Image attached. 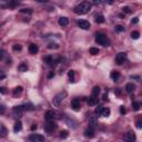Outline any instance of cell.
<instances>
[{
  "label": "cell",
  "instance_id": "1",
  "mask_svg": "<svg viewBox=\"0 0 142 142\" xmlns=\"http://www.w3.org/2000/svg\"><path fill=\"white\" fill-rule=\"evenodd\" d=\"M91 7H92L91 2H89V1H83V2H80L78 6L74 7V12H76L77 15H86L87 12L90 11Z\"/></svg>",
  "mask_w": 142,
  "mask_h": 142
},
{
  "label": "cell",
  "instance_id": "2",
  "mask_svg": "<svg viewBox=\"0 0 142 142\" xmlns=\"http://www.w3.org/2000/svg\"><path fill=\"white\" fill-rule=\"evenodd\" d=\"M95 42L99 44H102L103 47H109L110 46V40L108 37L102 32H98L95 34Z\"/></svg>",
  "mask_w": 142,
  "mask_h": 142
},
{
  "label": "cell",
  "instance_id": "3",
  "mask_svg": "<svg viewBox=\"0 0 142 142\" xmlns=\"http://www.w3.org/2000/svg\"><path fill=\"white\" fill-rule=\"evenodd\" d=\"M66 97H67V92L66 91L59 92L58 95H57L55 98H53V100H52V104H53L55 107H60L62 100L66 98Z\"/></svg>",
  "mask_w": 142,
  "mask_h": 142
},
{
  "label": "cell",
  "instance_id": "4",
  "mask_svg": "<svg viewBox=\"0 0 142 142\" xmlns=\"http://www.w3.org/2000/svg\"><path fill=\"white\" fill-rule=\"evenodd\" d=\"M43 128L48 133H52L57 129V123H56L55 121H48L47 123L43 125Z\"/></svg>",
  "mask_w": 142,
  "mask_h": 142
},
{
  "label": "cell",
  "instance_id": "5",
  "mask_svg": "<svg viewBox=\"0 0 142 142\" xmlns=\"http://www.w3.org/2000/svg\"><path fill=\"white\" fill-rule=\"evenodd\" d=\"M57 118H58V113L53 110H48L47 112L44 113V119L47 121H53Z\"/></svg>",
  "mask_w": 142,
  "mask_h": 142
},
{
  "label": "cell",
  "instance_id": "6",
  "mask_svg": "<svg viewBox=\"0 0 142 142\" xmlns=\"http://www.w3.org/2000/svg\"><path fill=\"white\" fill-rule=\"evenodd\" d=\"M29 140L32 142H44L46 141V139H44L43 135L41 134H36V133H33L29 137Z\"/></svg>",
  "mask_w": 142,
  "mask_h": 142
},
{
  "label": "cell",
  "instance_id": "7",
  "mask_svg": "<svg viewBox=\"0 0 142 142\" xmlns=\"http://www.w3.org/2000/svg\"><path fill=\"white\" fill-rule=\"evenodd\" d=\"M125 59H127V53H124V52H120V53H118L117 57H116V62H117V65H122L124 61H125Z\"/></svg>",
  "mask_w": 142,
  "mask_h": 142
},
{
  "label": "cell",
  "instance_id": "8",
  "mask_svg": "<svg viewBox=\"0 0 142 142\" xmlns=\"http://www.w3.org/2000/svg\"><path fill=\"white\" fill-rule=\"evenodd\" d=\"M22 111H23V107L22 106H16L12 109V113L16 118H20L22 116Z\"/></svg>",
  "mask_w": 142,
  "mask_h": 142
},
{
  "label": "cell",
  "instance_id": "9",
  "mask_svg": "<svg viewBox=\"0 0 142 142\" xmlns=\"http://www.w3.org/2000/svg\"><path fill=\"white\" fill-rule=\"evenodd\" d=\"M123 139H124V141H125V142H134V141H135V134H134V132H132V131L127 132V133L124 134Z\"/></svg>",
  "mask_w": 142,
  "mask_h": 142
},
{
  "label": "cell",
  "instance_id": "10",
  "mask_svg": "<svg viewBox=\"0 0 142 142\" xmlns=\"http://www.w3.org/2000/svg\"><path fill=\"white\" fill-rule=\"evenodd\" d=\"M71 108H72L74 111H79L81 109V103H80V99L74 98L71 101Z\"/></svg>",
  "mask_w": 142,
  "mask_h": 142
},
{
  "label": "cell",
  "instance_id": "11",
  "mask_svg": "<svg viewBox=\"0 0 142 142\" xmlns=\"http://www.w3.org/2000/svg\"><path fill=\"white\" fill-rule=\"evenodd\" d=\"M78 26L83 30H89L90 29V22L87 21V20H79V21H78Z\"/></svg>",
  "mask_w": 142,
  "mask_h": 142
},
{
  "label": "cell",
  "instance_id": "12",
  "mask_svg": "<svg viewBox=\"0 0 142 142\" xmlns=\"http://www.w3.org/2000/svg\"><path fill=\"white\" fill-rule=\"evenodd\" d=\"M84 135H86L87 138H93V137H95V130H93V128L92 127L88 128L87 130L84 131Z\"/></svg>",
  "mask_w": 142,
  "mask_h": 142
},
{
  "label": "cell",
  "instance_id": "13",
  "mask_svg": "<svg viewBox=\"0 0 142 142\" xmlns=\"http://www.w3.org/2000/svg\"><path fill=\"white\" fill-rule=\"evenodd\" d=\"M58 22L61 27H66V26L69 25V19L67 18V17H61V18H59Z\"/></svg>",
  "mask_w": 142,
  "mask_h": 142
},
{
  "label": "cell",
  "instance_id": "14",
  "mask_svg": "<svg viewBox=\"0 0 142 142\" xmlns=\"http://www.w3.org/2000/svg\"><path fill=\"white\" fill-rule=\"evenodd\" d=\"M38 51H39V48H38V46H37V44L31 43L29 46V52L31 53V55H36Z\"/></svg>",
  "mask_w": 142,
  "mask_h": 142
},
{
  "label": "cell",
  "instance_id": "15",
  "mask_svg": "<svg viewBox=\"0 0 142 142\" xmlns=\"http://www.w3.org/2000/svg\"><path fill=\"white\" fill-rule=\"evenodd\" d=\"M95 20L97 23H103V22H104V17H103V15H101V13H97V15L95 16Z\"/></svg>",
  "mask_w": 142,
  "mask_h": 142
},
{
  "label": "cell",
  "instance_id": "16",
  "mask_svg": "<svg viewBox=\"0 0 142 142\" xmlns=\"http://www.w3.org/2000/svg\"><path fill=\"white\" fill-rule=\"evenodd\" d=\"M7 133H8L7 128L4 127V124H1V125H0V137H1V138H4V137L7 135Z\"/></svg>",
  "mask_w": 142,
  "mask_h": 142
},
{
  "label": "cell",
  "instance_id": "17",
  "mask_svg": "<svg viewBox=\"0 0 142 142\" xmlns=\"http://www.w3.org/2000/svg\"><path fill=\"white\" fill-rule=\"evenodd\" d=\"M21 129H22V122L21 121H17L15 123V127H13V131L17 133V132L21 131Z\"/></svg>",
  "mask_w": 142,
  "mask_h": 142
},
{
  "label": "cell",
  "instance_id": "18",
  "mask_svg": "<svg viewBox=\"0 0 142 142\" xmlns=\"http://www.w3.org/2000/svg\"><path fill=\"white\" fill-rule=\"evenodd\" d=\"M135 89V86L133 83H128L127 86H125V91L129 92V93H131V92L134 91Z\"/></svg>",
  "mask_w": 142,
  "mask_h": 142
},
{
  "label": "cell",
  "instance_id": "19",
  "mask_svg": "<svg viewBox=\"0 0 142 142\" xmlns=\"http://www.w3.org/2000/svg\"><path fill=\"white\" fill-rule=\"evenodd\" d=\"M66 122H67V124H68L69 127L73 128V129H76V128H77V122H76V121L70 120V119H69V118H68V117L66 118Z\"/></svg>",
  "mask_w": 142,
  "mask_h": 142
},
{
  "label": "cell",
  "instance_id": "20",
  "mask_svg": "<svg viewBox=\"0 0 142 142\" xmlns=\"http://www.w3.org/2000/svg\"><path fill=\"white\" fill-rule=\"evenodd\" d=\"M99 93H100V88H99V87H95L93 89H92V95H91V97L98 99Z\"/></svg>",
  "mask_w": 142,
  "mask_h": 142
},
{
  "label": "cell",
  "instance_id": "21",
  "mask_svg": "<svg viewBox=\"0 0 142 142\" xmlns=\"http://www.w3.org/2000/svg\"><path fill=\"white\" fill-rule=\"evenodd\" d=\"M110 77H111V79L114 81H117L119 78H120V73H119V71H112L111 72V74H110Z\"/></svg>",
  "mask_w": 142,
  "mask_h": 142
},
{
  "label": "cell",
  "instance_id": "22",
  "mask_svg": "<svg viewBox=\"0 0 142 142\" xmlns=\"http://www.w3.org/2000/svg\"><path fill=\"white\" fill-rule=\"evenodd\" d=\"M102 111H103V107L102 106H98L95 108V117H100L102 114Z\"/></svg>",
  "mask_w": 142,
  "mask_h": 142
},
{
  "label": "cell",
  "instance_id": "23",
  "mask_svg": "<svg viewBox=\"0 0 142 142\" xmlns=\"http://www.w3.org/2000/svg\"><path fill=\"white\" fill-rule=\"evenodd\" d=\"M97 118L95 116H89V124L91 125V127H93L95 123H97Z\"/></svg>",
  "mask_w": 142,
  "mask_h": 142
},
{
  "label": "cell",
  "instance_id": "24",
  "mask_svg": "<svg viewBox=\"0 0 142 142\" xmlns=\"http://www.w3.org/2000/svg\"><path fill=\"white\" fill-rule=\"evenodd\" d=\"M43 62L44 63H47V65H51L52 62H53V58H52V56H46L43 58Z\"/></svg>",
  "mask_w": 142,
  "mask_h": 142
},
{
  "label": "cell",
  "instance_id": "25",
  "mask_svg": "<svg viewBox=\"0 0 142 142\" xmlns=\"http://www.w3.org/2000/svg\"><path fill=\"white\" fill-rule=\"evenodd\" d=\"M97 102H98V99H97V98L90 97V98L88 99V104H89V106H95Z\"/></svg>",
  "mask_w": 142,
  "mask_h": 142
},
{
  "label": "cell",
  "instance_id": "26",
  "mask_svg": "<svg viewBox=\"0 0 142 142\" xmlns=\"http://www.w3.org/2000/svg\"><path fill=\"white\" fill-rule=\"evenodd\" d=\"M19 71H21V72H26V71H28V66L26 65V63H21L20 66H19Z\"/></svg>",
  "mask_w": 142,
  "mask_h": 142
},
{
  "label": "cell",
  "instance_id": "27",
  "mask_svg": "<svg viewBox=\"0 0 142 142\" xmlns=\"http://www.w3.org/2000/svg\"><path fill=\"white\" fill-rule=\"evenodd\" d=\"M21 92H22V87H20V86H19V87H17L15 90H13V97H17V95H20Z\"/></svg>",
  "mask_w": 142,
  "mask_h": 142
},
{
  "label": "cell",
  "instance_id": "28",
  "mask_svg": "<svg viewBox=\"0 0 142 142\" xmlns=\"http://www.w3.org/2000/svg\"><path fill=\"white\" fill-rule=\"evenodd\" d=\"M110 109L109 108H103V111H102V114L101 116H103V117H106V118H108L110 116Z\"/></svg>",
  "mask_w": 142,
  "mask_h": 142
},
{
  "label": "cell",
  "instance_id": "29",
  "mask_svg": "<svg viewBox=\"0 0 142 142\" xmlns=\"http://www.w3.org/2000/svg\"><path fill=\"white\" fill-rule=\"evenodd\" d=\"M68 76H69L70 82H74V71L73 70H70L69 72H68Z\"/></svg>",
  "mask_w": 142,
  "mask_h": 142
},
{
  "label": "cell",
  "instance_id": "30",
  "mask_svg": "<svg viewBox=\"0 0 142 142\" xmlns=\"http://www.w3.org/2000/svg\"><path fill=\"white\" fill-rule=\"evenodd\" d=\"M140 107H141L140 102H133V103H132V108H133L134 111H138V110L140 109Z\"/></svg>",
  "mask_w": 142,
  "mask_h": 142
},
{
  "label": "cell",
  "instance_id": "31",
  "mask_svg": "<svg viewBox=\"0 0 142 142\" xmlns=\"http://www.w3.org/2000/svg\"><path fill=\"white\" fill-rule=\"evenodd\" d=\"M139 37H140V32H139V31H132L131 32L132 39H139Z\"/></svg>",
  "mask_w": 142,
  "mask_h": 142
},
{
  "label": "cell",
  "instance_id": "32",
  "mask_svg": "<svg viewBox=\"0 0 142 142\" xmlns=\"http://www.w3.org/2000/svg\"><path fill=\"white\" fill-rule=\"evenodd\" d=\"M22 107H23V110H28V111H29V110H33V109H34L31 103H28V104L26 103L25 106H22Z\"/></svg>",
  "mask_w": 142,
  "mask_h": 142
},
{
  "label": "cell",
  "instance_id": "33",
  "mask_svg": "<svg viewBox=\"0 0 142 142\" xmlns=\"http://www.w3.org/2000/svg\"><path fill=\"white\" fill-rule=\"evenodd\" d=\"M90 53H91V55H93V56L98 55V53H99V49H98V48H95V47L90 48Z\"/></svg>",
  "mask_w": 142,
  "mask_h": 142
},
{
  "label": "cell",
  "instance_id": "34",
  "mask_svg": "<svg viewBox=\"0 0 142 142\" xmlns=\"http://www.w3.org/2000/svg\"><path fill=\"white\" fill-rule=\"evenodd\" d=\"M68 135H69V133H68V131H67V130H62V131L60 132V137H61L62 139L68 138Z\"/></svg>",
  "mask_w": 142,
  "mask_h": 142
},
{
  "label": "cell",
  "instance_id": "35",
  "mask_svg": "<svg viewBox=\"0 0 142 142\" xmlns=\"http://www.w3.org/2000/svg\"><path fill=\"white\" fill-rule=\"evenodd\" d=\"M116 30H117L118 32H122V31H124V27L123 26H117V27H116Z\"/></svg>",
  "mask_w": 142,
  "mask_h": 142
},
{
  "label": "cell",
  "instance_id": "36",
  "mask_svg": "<svg viewBox=\"0 0 142 142\" xmlns=\"http://www.w3.org/2000/svg\"><path fill=\"white\" fill-rule=\"evenodd\" d=\"M20 12H22V13H32V10L31 9H20Z\"/></svg>",
  "mask_w": 142,
  "mask_h": 142
},
{
  "label": "cell",
  "instance_id": "37",
  "mask_svg": "<svg viewBox=\"0 0 142 142\" xmlns=\"http://www.w3.org/2000/svg\"><path fill=\"white\" fill-rule=\"evenodd\" d=\"M12 49H13L15 51H20L22 49V47L20 46V44H15V46L12 47Z\"/></svg>",
  "mask_w": 142,
  "mask_h": 142
},
{
  "label": "cell",
  "instance_id": "38",
  "mask_svg": "<svg viewBox=\"0 0 142 142\" xmlns=\"http://www.w3.org/2000/svg\"><path fill=\"white\" fill-rule=\"evenodd\" d=\"M6 112V107L4 104H0V114H4Z\"/></svg>",
  "mask_w": 142,
  "mask_h": 142
},
{
  "label": "cell",
  "instance_id": "39",
  "mask_svg": "<svg viewBox=\"0 0 142 142\" xmlns=\"http://www.w3.org/2000/svg\"><path fill=\"white\" fill-rule=\"evenodd\" d=\"M58 47H59V46L57 43H50L49 46H48V48H49V49H57Z\"/></svg>",
  "mask_w": 142,
  "mask_h": 142
},
{
  "label": "cell",
  "instance_id": "40",
  "mask_svg": "<svg viewBox=\"0 0 142 142\" xmlns=\"http://www.w3.org/2000/svg\"><path fill=\"white\" fill-rule=\"evenodd\" d=\"M122 10H123V12H125V13H131V10H130L129 7H123Z\"/></svg>",
  "mask_w": 142,
  "mask_h": 142
},
{
  "label": "cell",
  "instance_id": "41",
  "mask_svg": "<svg viewBox=\"0 0 142 142\" xmlns=\"http://www.w3.org/2000/svg\"><path fill=\"white\" fill-rule=\"evenodd\" d=\"M120 113L121 114H125L127 113V109L124 107H120Z\"/></svg>",
  "mask_w": 142,
  "mask_h": 142
},
{
  "label": "cell",
  "instance_id": "42",
  "mask_svg": "<svg viewBox=\"0 0 142 142\" xmlns=\"http://www.w3.org/2000/svg\"><path fill=\"white\" fill-rule=\"evenodd\" d=\"M0 93H1V95H6V93H7V90H6L4 87H0Z\"/></svg>",
  "mask_w": 142,
  "mask_h": 142
},
{
  "label": "cell",
  "instance_id": "43",
  "mask_svg": "<svg viewBox=\"0 0 142 142\" xmlns=\"http://www.w3.org/2000/svg\"><path fill=\"white\" fill-rule=\"evenodd\" d=\"M137 128H138V129H141V128H142V122L140 120L137 122Z\"/></svg>",
  "mask_w": 142,
  "mask_h": 142
},
{
  "label": "cell",
  "instance_id": "44",
  "mask_svg": "<svg viewBox=\"0 0 142 142\" xmlns=\"http://www.w3.org/2000/svg\"><path fill=\"white\" fill-rule=\"evenodd\" d=\"M102 99H103V101H108V93H104L103 97H102Z\"/></svg>",
  "mask_w": 142,
  "mask_h": 142
},
{
  "label": "cell",
  "instance_id": "45",
  "mask_svg": "<svg viewBox=\"0 0 142 142\" xmlns=\"http://www.w3.org/2000/svg\"><path fill=\"white\" fill-rule=\"evenodd\" d=\"M139 22V18L138 17H135L134 19H132V23H138Z\"/></svg>",
  "mask_w": 142,
  "mask_h": 142
},
{
  "label": "cell",
  "instance_id": "46",
  "mask_svg": "<svg viewBox=\"0 0 142 142\" xmlns=\"http://www.w3.org/2000/svg\"><path fill=\"white\" fill-rule=\"evenodd\" d=\"M53 76H55V73H53V71H52V72L49 73V76H48V78H52Z\"/></svg>",
  "mask_w": 142,
  "mask_h": 142
},
{
  "label": "cell",
  "instance_id": "47",
  "mask_svg": "<svg viewBox=\"0 0 142 142\" xmlns=\"http://www.w3.org/2000/svg\"><path fill=\"white\" fill-rule=\"evenodd\" d=\"M37 129V124H33L32 127H31V130H36Z\"/></svg>",
  "mask_w": 142,
  "mask_h": 142
}]
</instances>
